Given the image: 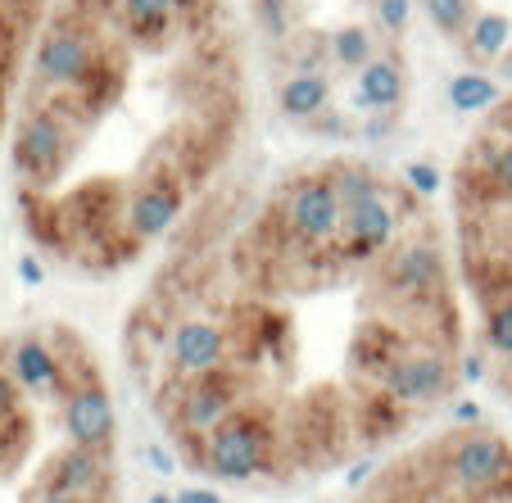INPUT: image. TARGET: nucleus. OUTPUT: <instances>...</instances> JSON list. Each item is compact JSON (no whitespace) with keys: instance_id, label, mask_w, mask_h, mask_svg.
<instances>
[{"instance_id":"nucleus-13","label":"nucleus","mask_w":512,"mask_h":503,"mask_svg":"<svg viewBox=\"0 0 512 503\" xmlns=\"http://www.w3.org/2000/svg\"><path fill=\"white\" fill-rule=\"evenodd\" d=\"M408 14H413V0H377V23L386 32H404Z\"/></svg>"},{"instance_id":"nucleus-8","label":"nucleus","mask_w":512,"mask_h":503,"mask_svg":"<svg viewBox=\"0 0 512 503\" xmlns=\"http://www.w3.org/2000/svg\"><path fill=\"white\" fill-rule=\"evenodd\" d=\"M512 46V19L508 14H476L467 28V50L476 59H499Z\"/></svg>"},{"instance_id":"nucleus-1","label":"nucleus","mask_w":512,"mask_h":503,"mask_svg":"<svg viewBox=\"0 0 512 503\" xmlns=\"http://www.w3.org/2000/svg\"><path fill=\"white\" fill-rule=\"evenodd\" d=\"M422 200L313 164L254 204H195L123 322L127 381L186 476L300 494L435 426L476 358Z\"/></svg>"},{"instance_id":"nucleus-15","label":"nucleus","mask_w":512,"mask_h":503,"mask_svg":"<svg viewBox=\"0 0 512 503\" xmlns=\"http://www.w3.org/2000/svg\"><path fill=\"white\" fill-rule=\"evenodd\" d=\"M313 132H322V136H345V118H340V114H327V118H318V123H313Z\"/></svg>"},{"instance_id":"nucleus-12","label":"nucleus","mask_w":512,"mask_h":503,"mask_svg":"<svg viewBox=\"0 0 512 503\" xmlns=\"http://www.w3.org/2000/svg\"><path fill=\"white\" fill-rule=\"evenodd\" d=\"M254 19L263 23V32H268V37H281V32H286V23H290V5H286V0H254Z\"/></svg>"},{"instance_id":"nucleus-4","label":"nucleus","mask_w":512,"mask_h":503,"mask_svg":"<svg viewBox=\"0 0 512 503\" xmlns=\"http://www.w3.org/2000/svg\"><path fill=\"white\" fill-rule=\"evenodd\" d=\"M454 241L458 281L476 309L485 363L512 417V195L494 191L467 164L454 173Z\"/></svg>"},{"instance_id":"nucleus-7","label":"nucleus","mask_w":512,"mask_h":503,"mask_svg":"<svg viewBox=\"0 0 512 503\" xmlns=\"http://www.w3.org/2000/svg\"><path fill=\"white\" fill-rule=\"evenodd\" d=\"M331 100V82L322 78V73H295V78L281 87L277 105L286 118H300V123H309V118H318L322 109H327Z\"/></svg>"},{"instance_id":"nucleus-10","label":"nucleus","mask_w":512,"mask_h":503,"mask_svg":"<svg viewBox=\"0 0 512 503\" xmlns=\"http://www.w3.org/2000/svg\"><path fill=\"white\" fill-rule=\"evenodd\" d=\"M331 59H336L340 68H363V59H372V37L358 23H345V28H336V37H331Z\"/></svg>"},{"instance_id":"nucleus-5","label":"nucleus","mask_w":512,"mask_h":503,"mask_svg":"<svg viewBox=\"0 0 512 503\" xmlns=\"http://www.w3.org/2000/svg\"><path fill=\"white\" fill-rule=\"evenodd\" d=\"M41 10H46V0H0V132L10 127L14 91H19L23 59L37 46Z\"/></svg>"},{"instance_id":"nucleus-9","label":"nucleus","mask_w":512,"mask_h":503,"mask_svg":"<svg viewBox=\"0 0 512 503\" xmlns=\"http://www.w3.org/2000/svg\"><path fill=\"white\" fill-rule=\"evenodd\" d=\"M449 100L463 114H485V109L499 105V87H494L485 73H463V78L449 82Z\"/></svg>"},{"instance_id":"nucleus-6","label":"nucleus","mask_w":512,"mask_h":503,"mask_svg":"<svg viewBox=\"0 0 512 503\" xmlns=\"http://www.w3.org/2000/svg\"><path fill=\"white\" fill-rule=\"evenodd\" d=\"M354 100H358V109H368V114H390V109L404 100V68H399L390 55L368 59V64L358 68Z\"/></svg>"},{"instance_id":"nucleus-14","label":"nucleus","mask_w":512,"mask_h":503,"mask_svg":"<svg viewBox=\"0 0 512 503\" xmlns=\"http://www.w3.org/2000/svg\"><path fill=\"white\" fill-rule=\"evenodd\" d=\"M404 177H408V182H413L422 195H435V191H440V173H435L431 164H408Z\"/></svg>"},{"instance_id":"nucleus-3","label":"nucleus","mask_w":512,"mask_h":503,"mask_svg":"<svg viewBox=\"0 0 512 503\" xmlns=\"http://www.w3.org/2000/svg\"><path fill=\"white\" fill-rule=\"evenodd\" d=\"M345 503H512V431L440 422L368 467Z\"/></svg>"},{"instance_id":"nucleus-11","label":"nucleus","mask_w":512,"mask_h":503,"mask_svg":"<svg viewBox=\"0 0 512 503\" xmlns=\"http://www.w3.org/2000/svg\"><path fill=\"white\" fill-rule=\"evenodd\" d=\"M426 14L445 37H467L472 28V0H426Z\"/></svg>"},{"instance_id":"nucleus-16","label":"nucleus","mask_w":512,"mask_h":503,"mask_svg":"<svg viewBox=\"0 0 512 503\" xmlns=\"http://www.w3.org/2000/svg\"><path fill=\"white\" fill-rule=\"evenodd\" d=\"M499 64H503V78L512 82V46H508V59H499Z\"/></svg>"},{"instance_id":"nucleus-2","label":"nucleus","mask_w":512,"mask_h":503,"mask_svg":"<svg viewBox=\"0 0 512 503\" xmlns=\"http://www.w3.org/2000/svg\"><path fill=\"white\" fill-rule=\"evenodd\" d=\"M0 503H127L118 399L73 322L0 336Z\"/></svg>"}]
</instances>
